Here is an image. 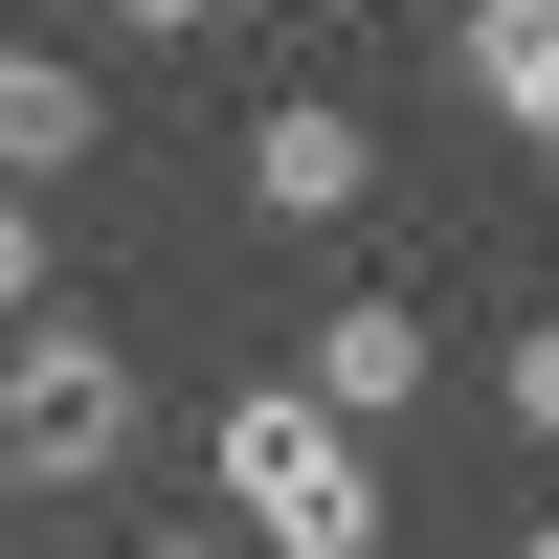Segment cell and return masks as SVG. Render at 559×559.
<instances>
[{"instance_id": "1", "label": "cell", "mask_w": 559, "mask_h": 559, "mask_svg": "<svg viewBox=\"0 0 559 559\" xmlns=\"http://www.w3.org/2000/svg\"><path fill=\"white\" fill-rule=\"evenodd\" d=\"M224 537L247 559H381V448L313 381H247L224 403Z\"/></svg>"}, {"instance_id": "2", "label": "cell", "mask_w": 559, "mask_h": 559, "mask_svg": "<svg viewBox=\"0 0 559 559\" xmlns=\"http://www.w3.org/2000/svg\"><path fill=\"white\" fill-rule=\"evenodd\" d=\"M134 448H157V381H134L90 313H23V336H0V471L23 492H112Z\"/></svg>"}, {"instance_id": "3", "label": "cell", "mask_w": 559, "mask_h": 559, "mask_svg": "<svg viewBox=\"0 0 559 559\" xmlns=\"http://www.w3.org/2000/svg\"><path fill=\"white\" fill-rule=\"evenodd\" d=\"M247 202L269 224H358V202H381V134H358L336 90H269V112H247Z\"/></svg>"}, {"instance_id": "4", "label": "cell", "mask_w": 559, "mask_h": 559, "mask_svg": "<svg viewBox=\"0 0 559 559\" xmlns=\"http://www.w3.org/2000/svg\"><path fill=\"white\" fill-rule=\"evenodd\" d=\"M292 381H313V403H336V426H358V448H381V426H403V403H426V381H448V358H426V313H403V292H358V313H313V358H292Z\"/></svg>"}, {"instance_id": "5", "label": "cell", "mask_w": 559, "mask_h": 559, "mask_svg": "<svg viewBox=\"0 0 559 559\" xmlns=\"http://www.w3.org/2000/svg\"><path fill=\"white\" fill-rule=\"evenodd\" d=\"M448 68H471L492 134H537V157H559V0H471V23H448Z\"/></svg>"}, {"instance_id": "6", "label": "cell", "mask_w": 559, "mask_h": 559, "mask_svg": "<svg viewBox=\"0 0 559 559\" xmlns=\"http://www.w3.org/2000/svg\"><path fill=\"white\" fill-rule=\"evenodd\" d=\"M90 134H112V90H90L68 45H0V179H68Z\"/></svg>"}, {"instance_id": "7", "label": "cell", "mask_w": 559, "mask_h": 559, "mask_svg": "<svg viewBox=\"0 0 559 559\" xmlns=\"http://www.w3.org/2000/svg\"><path fill=\"white\" fill-rule=\"evenodd\" d=\"M492 426H515V448H559V313H537L515 358H492Z\"/></svg>"}, {"instance_id": "8", "label": "cell", "mask_w": 559, "mask_h": 559, "mask_svg": "<svg viewBox=\"0 0 559 559\" xmlns=\"http://www.w3.org/2000/svg\"><path fill=\"white\" fill-rule=\"evenodd\" d=\"M45 313V224H23V179H0V336Z\"/></svg>"}, {"instance_id": "9", "label": "cell", "mask_w": 559, "mask_h": 559, "mask_svg": "<svg viewBox=\"0 0 559 559\" xmlns=\"http://www.w3.org/2000/svg\"><path fill=\"white\" fill-rule=\"evenodd\" d=\"M112 23H224V0H112Z\"/></svg>"}, {"instance_id": "10", "label": "cell", "mask_w": 559, "mask_h": 559, "mask_svg": "<svg viewBox=\"0 0 559 559\" xmlns=\"http://www.w3.org/2000/svg\"><path fill=\"white\" fill-rule=\"evenodd\" d=\"M134 559H247V537H134Z\"/></svg>"}, {"instance_id": "11", "label": "cell", "mask_w": 559, "mask_h": 559, "mask_svg": "<svg viewBox=\"0 0 559 559\" xmlns=\"http://www.w3.org/2000/svg\"><path fill=\"white\" fill-rule=\"evenodd\" d=\"M515 559H559V515H515Z\"/></svg>"}]
</instances>
